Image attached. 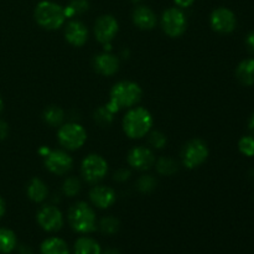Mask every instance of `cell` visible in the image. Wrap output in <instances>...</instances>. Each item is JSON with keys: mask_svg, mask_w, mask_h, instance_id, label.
<instances>
[{"mask_svg": "<svg viewBox=\"0 0 254 254\" xmlns=\"http://www.w3.org/2000/svg\"><path fill=\"white\" fill-rule=\"evenodd\" d=\"M42 254H69L68 246L64 240L57 237L49 238L41 245Z\"/></svg>", "mask_w": 254, "mask_h": 254, "instance_id": "ffe728a7", "label": "cell"}, {"mask_svg": "<svg viewBox=\"0 0 254 254\" xmlns=\"http://www.w3.org/2000/svg\"><path fill=\"white\" fill-rule=\"evenodd\" d=\"M99 228L106 235H114L119 230V221L116 217L108 216V217L102 218L101 223H99Z\"/></svg>", "mask_w": 254, "mask_h": 254, "instance_id": "83f0119b", "label": "cell"}, {"mask_svg": "<svg viewBox=\"0 0 254 254\" xmlns=\"http://www.w3.org/2000/svg\"><path fill=\"white\" fill-rule=\"evenodd\" d=\"M156 169L161 175H173L178 171V163L171 158H160L156 163Z\"/></svg>", "mask_w": 254, "mask_h": 254, "instance_id": "d4e9b609", "label": "cell"}, {"mask_svg": "<svg viewBox=\"0 0 254 254\" xmlns=\"http://www.w3.org/2000/svg\"><path fill=\"white\" fill-rule=\"evenodd\" d=\"M74 254H102V250L94 240L82 237L74 243Z\"/></svg>", "mask_w": 254, "mask_h": 254, "instance_id": "44dd1931", "label": "cell"}, {"mask_svg": "<svg viewBox=\"0 0 254 254\" xmlns=\"http://www.w3.org/2000/svg\"><path fill=\"white\" fill-rule=\"evenodd\" d=\"M94 121L101 127H108L113 121V113L106 106H102L94 112Z\"/></svg>", "mask_w": 254, "mask_h": 254, "instance_id": "484cf974", "label": "cell"}, {"mask_svg": "<svg viewBox=\"0 0 254 254\" xmlns=\"http://www.w3.org/2000/svg\"><path fill=\"white\" fill-rule=\"evenodd\" d=\"M91 201L94 206L99 208H108L116 202V192L113 189L107 186H96L91 190L89 193Z\"/></svg>", "mask_w": 254, "mask_h": 254, "instance_id": "9a60e30c", "label": "cell"}, {"mask_svg": "<svg viewBox=\"0 0 254 254\" xmlns=\"http://www.w3.org/2000/svg\"><path fill=\"white\" fill-rule=\"evenodd\" d=\"M64 37L73 46H83L88 39V30L81 21H71L64 30Z\"/></svg>", "mask_w": 254, "mask_h": 254, "instance_id": "5bb4252c", "label": "cell"}, {"mask_svg": "<svg viewBox=\"0 0 254 254\" xmlns=\"http://www.w3.org/2000/svg\"><path fill=\"white\" fill-rule=\"evenodd\" d=\"M188 21L186 16L178 7H170L165 10L161 16V27L164 32L170 37H179L185 32Z\"/></svg>", "mask_w": 254, "mask_h": 254, "instance_id": "8992f818", "label": "cell"}, {"mask_svg": "<svg viewBox=\"0 0 254 254\" xmlns=\"http://www.w3.org/2000/svg\"><path fill=\"white\" fill-rule=\"evenodd\" d=\"M2 108H4V103H2V99H1V96H0V113H1Z\"/></svg>", "mask_w": 254, "mask_h": 254, "instance_id": "f35d334b", "label": "cell"}, {"mask_svg": "<svg viewBox=\"0 0 254 254\" xmlns=\"http://www.w3.org/2000/svg\"><path fill=\"white\" fill-rule=\"evenodd\" d=\"M103 254H121V252L118 250H116V248H108Z\"/></svg>", "mask_w": 254, "mask_h": 254, "instance_id": "74e56055", "label": "cell"}, {"mask_svg": "<svg viewBox=\"0 0 254 254\" xmlns=\"http://www.w3.org/2000/svg\"><path fill=\"white\" fill-rule=\"evenodd\" d=\"M35 20L41 27L47 30H56L64 24L66 15L61 5L54 1H40L34 11Z\"/></svg>", "mask_w": 254, "mask_h": 254, "instance_id": "3957f363", "label": "cell"}, {"mask_svg": "<svg viewBox=\"0 0 254 254\" xmlns=\"http://www.w3.org/2000/svg\"><path fill=\"white\" fill-rule=\"evenodd\" d=\"M128 163L136 170H149L155 163V156L150 149L145 146H136L129 153Z\"/></svg>", "mask_w": 254, "mask_h": 254, "instance_id": "4fadbf2b", "label": "cell"}, {"mask_svg": "<svg viewBox=\"0 0 254 254\" xmlns=\"http://www.w3.org/2000/svg\"><path fill=\"white\" fill-rule=\"evenodd\" d=\"M130 1L135 2V4H136V2H140V1H141V0H130Z\"/></svg>", "mask_w": 254, "mask_h": 254, "instance_id": "ab89813d", "label": "cell"}, {"mask_svg": "<svg viewBox=\"0 0 254 254\" xmlns=\"http://www.w3.org/2000/svg\"><path fill=\"white\" fill-rule=\"evenodd\" d=\"M246 45H247V49L254 54V30L246 37Z\"/></svg>", "mask_w": 254, "mask_h": 254, "instance_id": "d6a6232c", "label": "cell"}, {"mask_svg": "<svg viewBox=\"0 0 254 254\" xmlns=\"http://www.w3.org/2000/svg\"><path fill=\"white\" fill-rule=\"evenodd\" d=\"M149 141H150L151 146H154V148L163 149L166 144V138L160 131H154V133H151Z\"/></svg>", "mask_w": 254, "mask_h": 254, "instance_id": "4dcf8cb0", "label": "cell"}, {"mask_svg": "<svg viewBox=\"0 0 254 254\" xmlns=\"http://www.w3.org/2000/svg\"><path fill=\"white\" fill-rule=\"evenodd\" d=\"M59 141L68 150L79 149L87 140V133L82 126L77 123H67L59 130Z\"/></svg>", "mask_w": 254, "mask_h": 254, "instance_id": "5b68a950", "label": "cell"}, {"mask_svg": "<svg viewBox=\"0 0 254 254\" xmlns=\"http://www.w3.org/2000/svg\"><path fill=\"white\" fill-rule=\"evenodd\" d=\"M119 25L116 17L112 15H102L94 24V35L96 39L104 45L106 50H109L112 40L116 37Z\"/></svg>", "mask_w": 254, "mask_h": 254, "instance_id": "ba28073f", "label": "cell"}, {"mask_svg": "<svg viewBox=\"0 0 254 254\" xmlns=\"http://www.w3.org/2000/svg\"><path fill=\"white\" fill-rule=\"evenodd\" d=\"M37 222L47 232H55L64 226V216L55 206H45L37 213Z\"/></svg>", "mask_w": 254, "mask_h": 254, "instance_id": "7c38bea8", "label": "cell"}, {"mask_svg": "<svg viewBox=\"0 0 254 254\" xmlns=\"http://www.w3.org/2000/svg\"><path fill=\"white\" fill-rule=\"evenodd\" d=\"M248 129L251 131V135L254 136V113L250 117V121H248Z\"/></svg>", "mask_w": 254, "mask_h": 254, "instance_id": "d590c367", "label": "cell"}, {"mask_svg": "<svg viewBox=\"0 0 254 254\" xmlns=\"http://www.w3.org/2000/svg\"><path fill=\"white\" fill-rule=\"evenodd\" d=\"M133 22L141 30H151L156 25V16L148 6H138L133 11Z\"/></svg>", "mask_w": 254, "mask_h": 254, "instance_id": "e0dca14e", "label": "cell"}, {"mask_svg": "<svg viewBox=\"0 0 254 254\" xmlns=\"http://www.w3.org/2000/svg\"><path fill=\"white\" fill-rule=\"evenodd\" d=\"M68 220L71 227L78 233H89L96 230V213L86 202L72 206Z\"/></svg>", "mask_w": 254, "mask_h": 254, "instance_id": "277c9868", "label": "cell"}, {"mask_svg": "<svg viewBox=\"0 0 254 254\" xmlns=\"http://www.w3.org/2000/svg\"><path fill=\"white\" fill-rule=\"evenodd\" d=\"M16 247V236L11 230L0 228V253L7 254Z\"/></svg>", "mask_w": 254, "mask_h": 254, "instance_id": "7402d4cb", "label": "cell"}, {"mask_svg": "<svg viewBox=\"0 0 254 254\" xmlns=\"http://www.w3.org/2000/svg\"><path fill=\"white\" fill-rule=\"evenodd\" d=\"M211 27L220 34H231L237 26V19L232 10L228 7H217L211 14Z\"/></svg>", "mask_w": 254, "mask_h": 254, "instance_id": "30bf717a", "label": "cell"}, {"mask_svg": "<svg viewBox=\"0 0 254 254\" xmlns=\"http://www.w3.org/2000/svg\"><path fill=\"white\" fill-rule=\"evenodd\" d=\"M94 68L103 76H113L119 68V60L109 52H103L94 59Z\"/></svg>", "mask_w": 254, "mask_h": 254, "instance_id": "2e32d148", "label": "cell"}, {"mask_svg": "<svg viewBox=\"0 0 254 254\" xmlns=\"http://www.w3.org/2000/svg\"><path fill=\"white\" fill-rule=\"evenodd\" d=\"M153 127V117L150 112L144 108L130 109L123 119V129L131 139L145 136Z\"/></svg>", "mask_w": 254, "mask_h": 254, "instance_id": "7a4b0ae2", "label": "cell"}, {"mask_svg": "<svg viewBox=\"0 0 254 254\" xmlns=\"http://www.w3.org/2000/svg\"><path fill=\"white\" fill-rule=\"evenodd\" d=\"M47 193H49V190L44 181L40 179H32L30 181L29 186H27V196L30 200L35 201V202H42L47 197Z\"/></svg>", "mask_w": 254, "mask_h": 254, "instance_id": "d6986e66", "label": "cell"}, {"mask_svg": "<svg viewBox=\"0 0 254 254\" xmlns=\"http://www.w3.org/2000/svg\"><path fill=\"white\" fill-rule=\"evenodd\" d=\"M64 9V15L67 17H74L76 15H82L89 9L88 0H71Z\"/></svg>", "mask_w": 254, "mask_h": 254, "instance_id": "cb8c5ba5", "label": "cell"}, {"mask_svg": "<svg viewBox=\"0 0 254 254\" xmlns=\"http://www.w3.org/2000/svg\"><path fill=\"white\" fill-rule=\"evenodd\" d=\"M7 134H9V127H7L5 122L0 121V140L6 138Z\"/></svg>", "mask_w": 254, "mask_h": 254, "instance_id": "836d02e7", "label": "cell"}, {"mask_svg": "<svg viewBox=\"0 0 254 254\" xmlns=\"http://www.w3.org/2000/svg\"><path fill=\"white\" fill-rule=\"evenodd\" d=\"M141 88L139 84L130 81H122L114 84L111 91V98L106 104L112 113H117L123 108H130L141 99Z\"/></svg>", "mask_w": 254, "mask_h": 254, "instance_id": "6da1fadb", "label": "cell"}, {"mask_svg": "<svg viewBox=\"0 0 254 254\" xmlns=\"http://www.w3.org/2000/svg\"><path fill=\"white\" fill-rule=\"evenodd\" d=\"M44 158L46 168L56 175H64V174L68 173L73 165V160L71 156L62 150L49 151V154Z\"/></svg>", "mask_w": 254, "mask_h": 254, "instance_id": "8fae6325", "label": "cell"}, {"mask_svg": "<svg viewBox=\"0 0 254 254\" xmlns=\"http://www.w3.org/2000/svg\"><path fill=\"white\" fill-rule=\"evenodd\" d=\"M5 213V202L1 197H0V218L2 217V215Z\"/></svg>", "mask_w": 254, "mask_h": 254, "instance_id": "8d00e7d4", "label": "cell"}, {"mask_svg": "<svg viewBox=\"0 0 254 254\" xmlns=\"http://www.w3.org/2000/svg\"><path fill=\"white\" fill-rule=\"evenodd\" d=\"M208 156L207 144L201 139L189 141L183 151V163L188 169H195L206 161Z\"/></svg>", "mask_w": 254, "mask_h": 254, "instance_id": "52a82bcc", "label": "cell"}, {"mask_svg": "<svg viewBox=\"0 0 254 254\" xmlns=\"http://www.w3.org/2000/svg\"><path fill=\"white\" fill-rule=\"evenodd\" d=\"M81 190V183L77 178H68L64 180V186H62V191L66 196H69V197H73Z\"/></svg>", "mask_w": 254, "mask_h": 254, "instance_id": "f1b7e54d", "label": "cell"}, {"mask_svg": "<svg viewBox=\"0 0 254 254\" xmlns=\"http://www.w3.org/2000/svg\"><path fill=\"white\" fill-rule=\"evenodd\" d=\"M82 175L88 183H98L106 176L108 171V164L102 156L91 154L82 163Z\"/></svg>", "mask_w": 254, "mask_h": 254, "instance_id": "9c48e42d", "label": "cell"}, {"mask_svg": "<svg viewBox=\"0 0 254 254\" xmlns=\"http://www.w3.org/2000/svg\"><path fill=\"white\" fill-rule=\"evenodd\" d=\"M236 77L238 82L246 87L254 86V59L250 57L240 62L236 68Z\"/></svg>", "mask_w": 254, "mask_h": 254, "instance_id": "ac0fdd59", "label": "cell"}, {"mask_svg": "<svg viewBox=\"0 0 254 254\" xmlns=\"http://www.w3.org/2000/svg\"><path fill=\"white\" fill-rule=\"evenodd\" d=\"M44 119L49 126L51 127H59L64 119V113L60 107L57 106H50L45 109L44 112Z\"/></svg>", "mask_w": 254, "mask_h": 254, "instance_id": "603a6c76", "label": "cell"}, {"mask_svg": "<svg viewBox=\"0 0 254 254\" xmlns=\"http://www.w3.org/2000/svg\"><path fill=\"white\" fill-rule=\"evenodd\" d=\"M179 7H189L193 4L195 0H174Z\"/></svg>", "mask_w": 254, "mask_h": 254, "instance_id": "e575fe53", "label": "cell"}, {"mask_svg": "<svg viewBox=\"0 0 254 254\" xmlns=\"http://www.w3.org/2000/svg\"><path fill=\"white\" fill-rule=\"evenodd\" d=\"M238 149L245 156L252 158L254 156V136L245 135L238 141Z\"/></svg>", "mask_w": 254, "mask_h": 254, "instance_id": "4316f807", "label": "cell"}, {"mask_svg": "<svg viewBox=\"0 0 254 254\" xmlns=\"http://www.w3.org/2000/svg\"><path fill=\"white\" fill-rule=\"evenodd\" d=\"M156 188V180L151 175H144L139 179L138 189L141 192H150Z\"/></svg>", "mask_w": 254, "mask_h": 254, "instance_id": "f546056e", "label": "cell"}, {"mask_svg": "<svg viewBox=\"0 0 254 254\" xmlns=\"http://www.w3.org/2000/svg\"><path fill=\"white\" fill-rule=\"evenodd\" d=\"M129 176H130L129 170H127V169H119V170L116 171V174H114V180L126 181V180H128Z\"/></svg>", "mask_w": 254, "mask_h": 254, "instance_id": "1f68e13d", "label": "cell"}]
</instances>
